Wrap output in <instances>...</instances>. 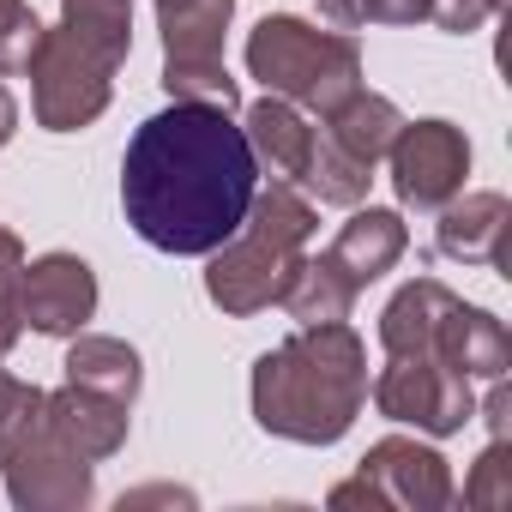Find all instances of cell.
I'll return each mask as SVG.
<instances>
[{
  "mask_svg": "<svg viewBox=\"0 0 512 512\" xmlns=\"http://www.w3.org/2000/svg\"><path fill=\"white\" fill-rule=\"evenodd\" d=\"M19 308H25V326L31 332L73 338L97 314V272L79 260V253H43L37 266H25Z\"/></svg>",
  "mask_w": 512,
  "mask_h": 512,
  "instance_id": "cell-10",
  "label": "cell"
},
{
  "mask_svg": "<svg viewBox=\"0 0 512 512\" xmlns=\"http://www.w3.org/2000/svg\"><path fill=\"white\" fill-rule=\"evenodd\" d=\"M19 284H25V241H19L13 229H0V362H7V356H13V344L25 338Z\"/></svg>",
  "mask_w": 512,
  "mask_h": 512,
  "instance_id": "cell-23",
  "label": "cell"
},
{
  "mask_svg": "<svg viewBox=\"0 0 512 512\" xmlns=\"http://www.w3.org/2000/svg\"><path fill=\"white\" fill-rule=\"evenodd\" d=\"M368 404V350L344 320L296 326L253 362V422L296 446H332Z\"/></svg>",
  "mask_w": 512,
  "mask_h": 512,
  "instance_id": "cell-2",
  "label": "cell"
},
{
  "mask_svg": "<svg viewBox=\"0 0 512 512\" xmlns=\"http://www.w3.org/2000/svg\"><path fill=\"white\" fill-rule=\"evenodd\" d=\"M31 109H37V127L49 133H79L91 127L109 97H115V67H103L91 49H79L61 25L43 31L37 55H31Z\"/></svg>",
  "mask_w": 512,
  "mask_h": 512,
  "instance_id": "cell-6",
  "label": "cell"
},
{
  "mask_svg": "<svg viewBox=\"0 0 512 512\" xmlns=\"http://www.w3.org/2000/svg\"><path fill=\"white\" fill-rule=\"evenodd\" d=\"M506 223H512L506 193H464V199L440 205L434 247L458 266H500L506 260Z\"/></svg>",
  "mask_w": 512,
  "mask_h": 512,
  "instance_id": "cell-12",
  "label": "cell"
},
{
  "mask_svg": "<svg viewBox=\"0 0 512 512\" xmlns=\"http://www.w3.org/2000/svg\"><path fill=\"white\" fill-rule=\"evenodd\" d=\"M374 410L386 422H410L416 434H458L476 416V392L458 368L434 362V356H386L380 380H374Z\"/></svg>",
  "mask_w": 512,
  "mask_h": 512,
  "instance_id": "cell-7",
  "label": "cell"
},
{
  "mask_svg": "<svg viewBox=\"0 0 512 512\" xmlns=\"http://www.w3.org/2000/svg\"><path fill=\"white\" fill-rule=\"evenodd\" d=\"M61 31L121 73L133 49V0H61Z\"/></svg>",
  "mask_w": 512,
  "mask_h": 512,
  "instance_id": "cell-20",
  "label": "cell"
},
{
  "mask_svg": "<svg viewBox=\"0 0 512 512\" xmlns=\"http://www.w3.org/2000/svg\"><path fill=\"white\" fill-rule=\"evenodd\" d=\"M247 145H253V157H260L266 169H272V181H302V169H308V157H314V127H308V115L296 109V103H284V97H260L247 109Z\"/></svg>",
  "mask_w": 512,
  "mask_h": 512,
  "instance_id": "cell-15",
  "label": "cell"
},
{
  "mask_svg": "<svg viewBox=\"0 0 512 512\" xmlns=\"http://www.w3.org/2000/svg\"><path fill=\"white\" fill-rule=\"evenodd\" d=\"M247 73L272 97H284V103L326 121L350 91H362V49L344 31H320V25H302V19L278 13V19L253 25Z\"/></svg>",
  "mask_w": 512,
  "mask_h": 512,
  "instance_id": "cell-4",
  "label": "cell"
},
{
  "mask_svg": "<svg viewBox=\"0 0 512 512\" xmlns=\"http://www.w3.org/2000/svg\"><path fill=\"white\" fill-rule=\"evenodd\" d=\"M163 91L175 103H205V109H241V91L223 61H163Z\"/></svg>",
  "mask_w": 512,
  "mask_h": 512,
  "instance_id": "cell-22",
  "label": "cell"
},
{
  "mask_svg": "<svg viewBox=\"0 0 512 512\" xmlns=\"http://www.w3.org/2000/svg\"><path fill=\"white\" fill-rule=\"evenodd\" d=\"M386 157H392L398 205H410V211H440L446 199L464 193L470 139H464L452 121H404Z\"/></svg>",
  "mask_w": 512,
  "mask_h": 512,
  "instance_id": "cell-9",
  "label": "cell"
},
{
  "mask_svg": "<svg viewBox=\"0 0 512 512\" xmlns=\"http://www.w3.org/2000/svg\"><path fill=\"white\" fill-rule=\"evenodd\" d=\"M37 43H43L37 13L25 7V0H0V79L25 73V67H31V55H37Z\"/></svg>",
  "mask_w": 512,
  "mask_h": 512,
  "instance_id": "cell-26",
  "label": "cell"
},
{
  "mask_svg": "<svg viewBox=\"0 0 512 512\" xmlns=\"http://www.w3.org/2000/svg\"><path fill=\"white\" fill-rule=\"evenodd\" d=\"M368 181H374L368 163H356V157L338 151L326 133H314V157H308V169H302V187H308L320 205H362V199H368Z\"/></svg>",
  "mask_w": 512,
  "mask_h": 512,
  "instance_id": "cell-21",
  "label": "cell"
},
{
  "mask_svg": "<svg viewBox=\"0 0 512 512\" xmlns=\"http://www.w3.org/2000/svg\"><path fill=\"white\" fill-rule=\"evenodd\" d=\"M320 229V211L308 193H296V181H272L266 193H253L247 217L235 223V235L223 247H211L205 266V296L247 320L284 302V290L296 284V272L308 266V241Z\"/></svg>",
  "mask_w": 512,
  "mask_h": 512,
  "instance_id": "cell-3",
  "label": "cell"
},
{
  "mask_svg": "<svg viewBox=\"0 0 512 512\" xmlns=\"http://www.w3.org/2000/svg\"><path fill=\"white\" fill-rule=\"evenodd\" d=\"M43 410H49V392H37L31 380H13L7 368H0V452L19 446L43 422Z\"/></svg>",
  "mask_w": 512,
  "mask_h": 512,
  "instance_id": "cell-25",
  "label": "cell"
},
{
  "mask_svg": "<svg viewBox=\"0 0 512 512\" xmlns=\"http://www.w3.org/2000/svg\"><path fill=\"white\" fill-rule=\"evenodd\" d=\"M464 506H482V512L512 506V452H506V440H488V452L476 458V470L464 482Z\"/></svg>",
  "mask_w": 512,
  "mask_h": 512,
  "instance_id": "cell-27",
  "label": "cell"
},
{
  "mask_svg": "<svg viewBox=\"0 0 512 512\" xmlns=\"http://www.w3.org/2000/svg\"><path fill=\"white\" fill-rule=\"evenodd\" d=\"M452 308H458V296H452L440 278L404 284V290L386 302V314H380V344H386V356H434V338H440V326H446Z\"/></svg>",
  "mask_w": 512,
  "mask_h": 512,
  "instance_id": "cell-16",
  "label": "cell"
},
{
  "mask_svg": "<svg viewBox=\"0 0 512 512\" xmlns=\"http://www.w3.org/2000/svg\"><path fill=\"white\" fill-rule=\"evenodd\" d=\"M235 0H157L163 61H223V31Z\"/></svg>",
  "mask_w": 512,
  "mask_h": 512,
  "instance_id": "cell-17",
  "label": "cell"
},
{
  "mask_svg": "<svg viewBox=\"0 0 512 512\" xmlns=\"http://www.w3.org/2000/svg\"><path fill=\"white\" fill-rule=\"evenodd\" d=\"M404 247H410V229H404V217L398 211H380V205H368V211H356L344 229H338V241L320 253V260L362 296L374 278H386L398 260H404Z\"/></svg>",
  "mask_w": 512,
  "mask_h": 512,
  "instance_id": "cell-11",
  "label": "cell"
},
{
  "mask_svg": "<svg viewBox=\"0 0 512 512\" xmlns=\"http://www.w3.org/2000/svg\"><path fill=\"white\" fill-rule=\"evenodd\" d=\"M434 362H446V368H458L470 386L476 380H506V368H512V338H506V326L488 314V308H452L446 314V326H440V338H434Z\"/></svg>",
  "mask_w": 512,
  "mask_h": 512,
  "instance_id": "cell-14",
  "label": "cell"
},
{
  "mask_svg": "<svg viewBox=\"0 0 512 512\" xmlns=\"http://www.w3.org/2000/svg\"><path fill=\"white\" fill-rule=\"evenodd\" d=\"M49 428H55L79 458L103 464V458H115V452L127 446V404H115V398L85 392V386L67 380L61 392H49Z\"/></svg>",
  "mask_w": 512,
  "mask_h": 512,
  "instance_id": "cell-13",
  "label": "cell"
},
{
  "mask_svg": "<svg viewBox=\"0 0 512 512\" xmlns=\"http://www.w3.org/2000/svg\"><path fill=\"white\" fill-rule=\"evenodd\" d=\"M482 416H488V434H494V440L512 434V392H506V380H488V404H482Z\"/></svg>",
  "mask_w": 512,
  "mask_h": 512,
  "instance_id": "cell-29",
  "label": "cell"
},
{
  "mask_svg": "<svg viewBox=\"0 0 512 512\" xmlns=\"http://www.w3.org/2000/svg\"><path fill=\"white\" fill-rule=\"evenodd\" d=\"M398 127H404V115H398V103L392 97H380V91H350L332 115H326V139L338 145V151H350L356 163H380L386 151H392V139H398Z\"/></svg>",
  "mask_w": 512,
  "mask_h": 512,
  "instance_id": "cell-18",
  "label": "cell"
},
{
  "mask_svg": "<svg viewBox=\"0 0 512 512\" xmlns=\"http://www.w3.org/2000/svg\"><path fill=\"white\" fill-rule=\"evenodd\" d=\"M332 506H392V512H440L452 506V470L434 446L386 434L368 446L362 470L332 488Z\"/></svg>",
  "mask_w": 512,
  "mask_h": 512,
  "instance_id": "cell-5",
  "label": "cell"
},
{
  "mask_svg": "<svg viewBox=\"0 0 512 512\" xmlns=\"http://www.w3.org/2000/svg\"><path fill=\"white\" fill-rule=\"evenodd\" d=\"M0 470H7V494L19 512H79L91 506L97 482H91V458H79L55 428H49V410L43 422L0 452Z\"/></svg>",
  "mask_w": 512,
  "mask_h": 512,
  "instance_id": "cell-8",
  "label": "cell"
},
{
  "mask_svg": "<svg viewBox=\"0 0 512 512\" xmlns=\"http://www.w3.org/2000/svg\"><path fill=\"white\" fill-rule=\"evenodd\" d=\"M260 193V157L229 109L169 103L121 157V211L157 253H211Z\"/></svg>",
  "mask_w": 512,
  "mask_h": 512,
  "instance_id": "cell-1",
  "label": "cell"
},
{
  "mask_svg": "<svg viewBox=\"0 0 512 512\" xmlns=\"http://www.w3.org/2000/svg\"><path fill=\"white\" fill-rule=\"evenodd\" d=\"M434 0H320V13L338 31H368V25H422Z\"/></svg>",
  "mask_w": 512,
  "mask_h": 512,
  "instance_id": "cell-24",
  "label": "cell"
},
{
  "mask_svg": "<svg viewBox=\"0 0 512 512\" xmlns=\"http://www.w3.org/2000/svg\"><path fill=\"white\" fill-rule=\"evenodd\" d=\"M19 133V103H13V91L7 85H0V145H7Z\"/></svg>",
  "mask_w": 512,
  "mask_h": 512,
  "instance_id": "cell-30",
  "label": "cell"
},
{
  "mask_svg": "<svg viewBox=\"0 0 512 512\" xmlns=\"http://www.w3.org/2000/svg\"><path fill=\"white\" fill-rule=\"evenodd\" d=\"M506 7V0H434V7H428V19L440 25V31H476V25H488L494 13Z\"/></svg>",
  "mask_w": 512,
  "mask_h": 512,
  "instance_id": "cell-28",
  "label": "cell"
},
{
  "mask_svg": "<svg viewBox=\"0 0 512 512\" xmlns=\"http://www.w3.org/2000/svg\"><path fill=\"white\" fill-rule=\"evenodd\" d=\"M67 380L85 386V392H103L115 404L133 410L139 398V350L121 344V338H97V332H73V350H67Z\"/></svg>",
  "mask_w": 512,
  "mask_h": 512,
  "instance_id": "cell-19",
  "label": "cell"
}]
</instances>
